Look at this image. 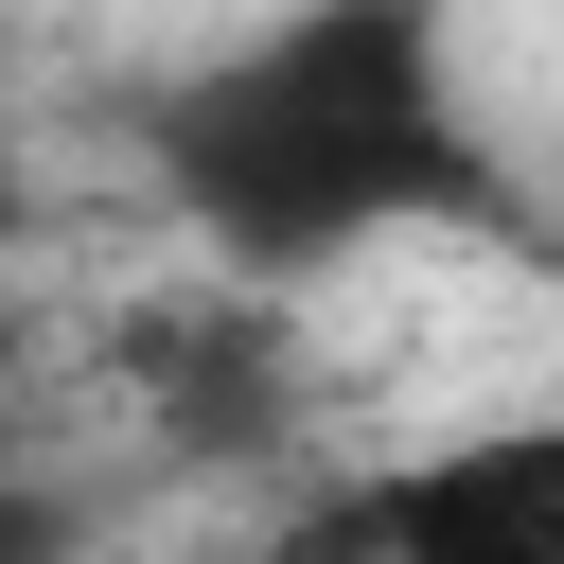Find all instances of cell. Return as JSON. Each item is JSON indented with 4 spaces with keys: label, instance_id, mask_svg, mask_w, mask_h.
<instances>
[{
    "label": "cell",
    "instance_id": "2",
    "mask_svg": "<svg viewBox=\"0 0 564 564\" xmlns=\"http://www.w3.org/2000/svg\"><path fill=\"white\" fill-rule=\"evenodd\" d=\"M335 546L352 564H564V405H494V423L405 441Z\"/></svg>",
    "mask_w": 564,
    "mask_h": 564
},
{
    "label": "cell",
    "instance_id": "3",
    "mask_svg": "<svg viewBox=\"0 0 564 564\" xmlns=\"http://www.w3.org/2000/svg\"><path fill=\"white\" fill-rule=\"evenodd\" d=\"M0 564H70V494H35V476H0Z\"/></svg>",
    "mask_w": 564,
    "mask_h": 564
},
{
    "label": "cell",
    "instance_id": "1",
    "mask_svg": "<svg viewBox=\"0 0 564 564\" xmlns=\"http://www.w3.org/2000/svg\"><path fill=\"white\" fill-rule=\"evenodd\" d=\"M159 194L264 282L458 229L494 194L476 106H458V18L441 0H282V18H247L229 53H194L159 88Z\"/></svg>",
    "mask_w": 564,
    "mask_h": 564
}]
</instances>
